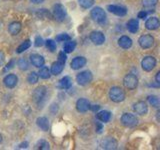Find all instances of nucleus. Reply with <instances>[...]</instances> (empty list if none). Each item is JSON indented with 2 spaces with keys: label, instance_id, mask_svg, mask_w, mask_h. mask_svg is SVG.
I'll list each match as a JSON object with an SVG mask.
<instances>
[{
  "label": "nucleus",
  "instance_id": "obj_14",
  "mask_svg": "<svg viewBox=\"0 0 160 150\" xmlns=\"http://www.w3.org/2000/svg\"><path fill=\"white\" fill-rule=\"evenodd\" d=\"M89 37L91 42L95 45H102L105 42V35L101 31H92Z\"/></svg>",
  "mask_w": 160,
  "mask_h": 150
},
{
  "label": "nucleus",
  "instance_id": "obj_26",
  "mask_svg": "<svg viewBox=\"0 0 160 150\" xmlns=\"http://www.w3.org/2000/svg\"><path fill=\"white\" fill-rule=\"evenodd\" d=\"M76 48V42L72 41V40H68V41H65L63 45V51L65 53H71L74 51V49Z\"/></svg>",
  "mask_w": 160,
  "mask_h": 150
},
{
  "label": "nucleus",
  "instance_id": "obj_22",
  "mask_svg": "<svg viewBox=\"0 0 160 150\" xmlns=\"http://www.w3.org/2000/svg\"><path fill=\"white\" fill-rule=\"evenodd\" d=\"M96 117L99 121L101 122H104V123H107L110 121V119L112 117V114L110 111L108 110H101V111H99L96 113Z\"/></svg>",
  "mask_w": 160,
  "mask_h": 150
},
{
  "label": "nucleus",
  "instance_id": "obj_41",
  "mask_svg": "<svg viewBox=\"0 0 160 150\" xmlns=\"http://www.w3.org/2000/svg\"><path fill=\"white\" fill-rule=\"evenodd\" d=\"M49 110H50V112H51L53 115H55V114H56V113L58 112V110H59L58 104H56V103H53V104H51V106H50Z\"/></svg>",
  "mask_w": 160,
  "mask_h": 150
},
{
  "label": "nucleus",
  "instance_id": "obj_10",
  "mask_svg": "<svg viewBox=\"0 0 160 150\" xmlns=\"http://www.w3.org/2000/svg\"><path fill=\"white\" fill-rule=\"evenodd\" d=\"M138 44L142 49L151 48L154 44V37L150 34H144L138 39Z\"/></svg>",
  "mask_w": 160,
  "mask_h": 150
},
{
  "label": "nucleus",
  "instance_id": "obj_7",
  "mask_svg": "<svg viewBox=\"0 0 160 150\" xmlns=\"http://www.w3.org/2000/svg\"><path fill=\"white\" fill-rule=\"evenodd\" d=\"M123 84L129 90L136 89L138 86V78L133 73H128L123 78Z\"/></svg>",
  "mask_w": 160,
  "mask_h": 150
},
{
  "label": "nucleus",
  "instance_id": "obj_48",
  "mask_svg": "<svg viewBox=\"0 0 160 150\" xmlns=\"http://www.w3.org/2000/svg\"><path fill=\"white\" fill-rule=\"evenodd\" d=\"M2 140H3V139H2V135H1V133H0V143L2 142Z\"/></svg>",
  "mask_w": 160,
  "mask_h": 150
},
{
  "label": "nucleus",
  "instance_id": "obj_35",
  "mask_svg": "<svg viewBox=\"0 0 160 150\" xmlns=\"http://www.w3.org/2000/svg\"><path fill=\"white\" fill-rule=\"evenodd\" d=\"M71 39L70 35L67 33H61V34H58L56 36V41L58 42H65V41H68V40Z\"/></svg>",
  "mask_w": 160,
  "mask_h": 150
},
{
  "label": "nucleus",
  "instance_id": "obj_28",
  "mask_svg": "<svg viewBox=\"0 0 160 150\" xmlns=\"http://www.w3.org/2000/svg\"><path fill=\"white\" fill-rule=\"evenodd\" d=\"M30 46H31V41H30L29 39H28V40H25V41H23V42L17 47L16 52H17L18 54L23 53L24 51H26V50H27L28 48H30Z\"/></svg>",
  "mask_w": 160,
  "mask_h": 150
},
{
  "label": "nucleus",
  "instance_id": "obj_30",
  "mask_svg": "<svg viewBox=\"0 0 160 150\" xmlns=\"http://www.w3.org/2000/svg\"><path fill=\"white\" fill-rule=\"evenodd\" d=\"M17 66L21 71H26L29 69V63L25 58H20L17 61Z\"/></svg>",
  "mask_w": 160,
  "mask_h": 150
},
{
  "label": "nucleus",
  "instance_id": "obj_39",
  "mask_svg": "<svg viewBox=\"0 0 160 150\" xmlns=\"http://www.w3.org/2000/svg\"><path fill=\"white\" fill-rule=\"evenodd\" d=\"M150 12H154V10H151V11H147V10H142V11H140L138 13V16L137 17L139 19H145V18H147V15Z\"/></svg>",
  "mask_w": 160,
  "mask_h": 150
},
{
  "label": "nucleus",
  "instance_id": "obj_16",
  "mask_svg": "<svg viewBox=\"0 0 160 150\" xmlns=\"http://www.w3.org/2000/svg\"><path fill=\"white\" fill-rule=\"evenodd\" d=\"M76 109L80 113H85L90 109V103L87 99L79 98L76 101Z\"/></svg>",
  "mask_w": 160,
  "mask_h": 150
},
{
  "label": "nucleus",
  "instance_id": "obj_42",
  "mask_svg": "<svg viewBox=\"0 0 160 150\" xmlns=\"http://www.w3.org/2000/svg\"><path fill=\"white\" fill-rule=\"evenodd\" d=\"M103 130V124L102 122H96V133L101 134Z\"/></svg>",
  "mask_w": 160,
  "mask_h": 150
},
{
  "label": "nucleus",
  "instance_id": "obj_12",
  "mask_svg": "<svg viewBox=\"0 0 160 150\" xmlns=\"http://www.w3.org/2000/svg\"><path fill=\"white\" fill-rule=\"evenodd\" d=\"M18 83V77L15 74H8L4 77L3 79V84L5 85V87L12 89L17 85Z\"/></svg>",
  "mask_w": 160,
  "mask_h": 150
},
{
  "label": "nucleus",
  "instance_id": "obj_20",
  "mask_svg": "<svg viewBox=\"0 0 160 150\" xmlns=\"http://www.w3.org/2000/svg\"><path fill=\"white\" fill-rule=\"evenodd\" d=\"M36 124H37L38 128H40L44 132H46V131H48V130H49L50 125H49V120H48L47 117H45V116L38 117L36 119Z\"/></svg>",
  "mask_w": 160,
  "mask_h": 150
},
{
  "label": "nucleus",
  "instance_id": "obj_40",
  "mask_svg": "<svg viewBox=\"0 0 160 150\" xmlns=\"http://www.w3.org/2000/svg\"><path fill=\"white\" fill-rule=\"evenodd\" d=\"M58 60H59V61L63 62V63L66 62V60H67V55H66V53H65L64 51H60L58 53Z\"/></svg>",
  "mask_w": 160,
  "mask_h": 150
},
{
  "label": "nucleus",
  "instance_id": "obj_5",
  "mask_svg": "<svg viewBox=\"0 0 160 150\" xmlns=\"http://www.w3.org/2000/svg\"><path fill=\"white\" fill-rule=\"evenodd\" d=\"M92 79H93L92 72L89 71V70H84V71L77 74L76 82L78 83V85H80V86H85V85H88L90 82H91Z\"/></svg>",
  "mask_w": 160,
  "mask_h": 150
},
{
  "label": "nucleus",
  "instance_id": "obj_27",
  "mask_svg": "<svg viewBox=\"0 0 160 150\" xmlns=\"http://www.w3.org/2000/svg\"><path fill=\"white\" fill-rule=\"evenodd\" d=\"M38 75H39V77L42 79H49L50 76H51V72H50V69L47 66H44L43 65L42 67H40Z\"/></svg>",
  "mask_w": 160,
  "mask_h": 150
},
{
  "label": "nucleus",
  "instance_id": "obj_15",
  "mask_svg": "<svg viewBox=\"0 0 160 150\" xmlns=\"http://www.w3.org/2000/svg\"><path fill=\"white\" fill-rule=\"evenodd\" d=\"M133 110L136 114L143 116V115H146L148 113V106H147L146 102L138 101L133 104Z\"/></svg>",
  "mask_w": 160,
  "mask_h": 150
},
{
  "label": "nucleus",
  "instance_id": "obj_45",
  "mask_svg": "<svg viewBox=\"0 0 160 150\" xmlns=\"http://www.w3.org/2000/svg\"><path fill=\"white\" fill-rule=\"evenodd\" d=\"M155 80H156V84L159 85V83H160V71H158L156 73V76H155Z\"/></svg>",
  "mask_w": 160,
  "mask_h": 150
},
{
  "label": "nucleus",
  "instance_id": "obj_6",
  "mask_svg": "<svg viewBox=\"0 0 160 150\" xmlns=\"http://www.w3.org/2000/svg\"><path fill=\"white\" fill-rule=\"evenodd\" d=\"M120 121L125 127H135L138 124V118L132 113H123Z\"/></svg>",
  "mask_w": 160,
  "mask_h": 150
},
{
  "label": "nucleus",
  "instance_id": "obj_44",
  "mask_svg": "<svg viewBox=\"0 0 160 150\" xmlns=\"http://www.w3.org/2000/svg\"><path fill=\"white\" fill-rule=\"evenodd\" d=\"M19 148H27L28 147V142L27 141H25V142H23V143H21V144H19V146H18Z\"/></svg>",
  "mask_w": 160,
  "mask_h": 150
},
{
  "label": "nucleus",
  "instance_id": "obj_34",
  "mask_svg": "<svg viewBox=\"0 0 160 150\" xmlns=\"http://www.w3.org/2000/svg\"><path fill=\"white\" fill-rule=\"evenodd\" d=\"M78 4L84 9H88L93 6L94 0H78Z\"/></svg>",
  "mask_w": 160,
  "mask_h": 150
},
{
  "label": "nucleus",
  "instance_id": "obj_43",
  "mask_svg": "<svg viewBox=\"0 0 160 150\" xmlns=\"http://www.w3.org/2000/svg\"><path fill=\"white\" fill-rule=\"evenodd\" d=\"M4 60H5V54H4L3 51H1V50H0V67H1L2 65H3Z\"/></svg>",
  "mask_w": 160,
  "mask_h": 150
},
{
  "label": "nucleus",
  "instance_id": "obj_31",
  "mask_svg": "<svg viewBox=\"0 0 160 150\" xmlns=\"http://www.w3.org/2000/svg\"><path fill=\"white\" fill-rule=\"evenodd\" d=\"M38 79H39L38 73L32 71V72H30L28 74V76H27V82L29 84H36L38 82Z\"/></svg>",
  "mask_w": 160,
  "mask_h": 150
},
{
  "label": "nucleus",
  "instance_id": "obj_37",
  "mask_svg": "<svg viewBox=\"0 0 160 150\" xmlns=\"http://www.w3.org/2000/svg\"><path fill=\"white\" fill-rule=\"evenodd\" d=\"M15 64H16V60H15L14 58H12V59L10 60V61L6 64V66H5V67L3 68V73L9 71L10 69H12V68L15 66Z\"/></svg>",
  "mask_w": 160,
  "mask_h": 150
},
{
  "label": "nucleus",
  "instance_id": "obj_36",
  "mask_svg": "<svg viewBox=\"0 0 160 150\" xmlns=\"http://www.w3.org/2000/svg\"><path fill=\"white\" fill-rule=\"evenodd\" d=\"M158 0H142V5L146 8H152L157 4Z\"/></svg>",
  "mask_w": 160,
  "mask_h": 150
},
{
  "label": "nucleus",
  "instance_id": "obj_3",
  "mask_svg": "<svg viewBox=\"0 0 160 150\" xmlns=\"http://www.w3.org/2000/svg\"><path fill=\"white\" fill-rule=\"evenodd\" d=\"M90 15H91V18L94 21L99 24H104L107 20L106 13H105L104 10L99 6L94 7L91 10V12H90Z\"/></svg>",
  "mask_w": 160,
  "mask_h": 150
},
{
  "label": "nucleus",
  "instance_id": "obj_19",
  "mask_svg": "<svg viewBox=\"0 0 160 150\" xmlns=\"http://www.w3.org/2000/svg\"><path fill=\"white\" fill-rule=\"evenodd\" d=\"M132 44H133L132 39L130 38L129 36H126V35H123V36H121L118 39V45L122 49H129V48H131Z\"/></svg>",
  "mask_w": 160,
  "mask_h": 150
},
{
  "label": "nucleus",
  "instance_id": "obj_11",
  "mask_svg": "<svg viewBox=\"0 0 160 150\" xmlns=\"http://www.w3.org/2000/svg\"><path fill=\"white\" fill-rule=\"evenodd\" d=\"M107 10L112 14L117 15V16H125L127 14V8L122 5H116V4H110L107 5Z\"/></svg>",
  "mask_w": 160,
  "mask_h": 150
},
{
  "label": "nucleus",
  "instance_id": "obj_23",
  "mask_svg": "<svg viewBox=\"0 0 160 150\" xmlns=\"http://www.w3.org/2000/svg\"><path fill=\"white\" fill-rule=\"evenodd\" d=\"M21 28H22L21 23L18 22V21H14V22L9 24L8 32L11 35H17L20 31H21Z\"/></svg>",
  "mask_w": 160,
  "mask_h": 150
},
{
  "label": "nucleus",
  "instance_id": "obj_38",
  "mask_svg": "<svg viewBox=\"0 0 160 150\" xmlns=\"http://www.w3.org/2000/svg\"><path fill=\"white\" fill-rule=\"evenodd\" d=\"M44 40H43V38L41 37V36H36L35 37V40H34V46L35 47H41V46H43L44 45Z\"/></svg>",
  "mask_w": 160,
  "mask_h": 150
},
{
  "label": "nucleus",
  "instance_id": "obj_18",
  "mask_svg": "<svg viewBox=\"0 0 160 150\" xmlns=\"http://www.w3.org/2000/svg\"><path fill=\"white\" fill-rule=\"evenodd\" d=\"M160 26L159 19L157 17H149L145 22V28L148 30H156Z\"/></svg>",
  "mask_w": 160,
  "mask_h": 150
},
{
  "label": "nucleus",
  "instance_id": "obj_33",
  "mask_svg": "<svg viewBox=\"0 0 160 150\" xmlns=\"http://www.w3.org/2000/svg\"><path fill=\"white\" fill-rule=\"evenodd\" d=\"M36 148L37 149H41V150H47L50 148V144L46 141V140H44V139H41V140H39V141L36 143Z\"/></svg>",
  "mask_w": 160,
  "mask_h": 150
},
{
  "label": "nucleus",
  "instance_id": "obj_29",
  "mask_svg": "<svg viewBox=\"0 0 160 150\" xmlns=\"http://www.w3.org/2000/svg\"><path fill=\"white\" fill-rule=\"evenodd\" d=\"M147 101L152 107H154V108L159 107L160 102H159L158 96H156V95H149V96H147Z\"/></svg>",
  "mask_w": 160,
  "mask_h": 150
},
{
  "label": "nucleus",
  "instance_id": "obj_8",
  "mask_svg": "<svg viewBox=\"0 0 160 150\" xmlns=\"http://www.w3.org/2000/svg\"><path fill=\"white\" fill-rule=\"evenodd\" d=\"M156 59H155L154 56H150V55H148V56H145L142 61H141V67L142 69L144 70V71H152V70L155 68V66H156Z\"/></svg>",
  "mask_w": 160,
  "mask_h": 150
},
{
  "label": "nucleus",
  "instance_id": "obj_46",
  "mask_svg": "<svg viewBox=\"0 0 160 150\" xmlns=\"http://www.w3.org/2000/svg\"><path fill=\"white\" fill-rule=\"evenodd\" d=\"M33 4H40V3H42L44 2V0H30Z\"/></svg>",
  "mask_w": 160,
  "mask_h": 150
},
{
  "label": "nucleus",
  "instance_id": "obj_24",
  "mask_svg": "<svg viewBox=\"0 0 160 150\" xmlns=\"http://www.w3.org/2000/svg\"><path fill=\"white\" fill-rule=\"evenodd\" d=\"M127 29L130 33H136L139 30V21L137 19H130L127 22Z\"/></svg>",
  "mask_w": 160,
  "mask_h": 150
},
{
  "label": "nucleus",
  "instance_id": "obj_4",
  "mask_svg": "<svg viewBox=\"0 0 160 150\" xmlns=\"http://www.w3.org/2000/svg\"><path fill=\"white\" fill-rule=\"evenodd\" d=\"M52 15L54 19L56 20L58 22H62L66 18V15H67V11H66V8L64 7V5L57 3L55 4L53 6V10H52Z\"/></svg>",
  "mask_w": 160,
  "mask_h": 150
},
{
  "label": "nucleus",
  "instance_id": "obj_2",
  "mask_svg": "<svg viewBox=\"0 0 160 150\" xmlns=\"http://www.w3.org/2000/svg\"><path fill=\"white\" fill-rule=\"evenodd\" d=\"M109 98L111 101L115 103H120L125 100L126 98V94L125 91L119 86H113L109 90Z\"/></svg>",
  "mask_w": 160,
  "mask_h": 150
},
{
  "label": "nucleus",
  "instance_id": "obj_25",
  "mask_svg": "<svg viewBox=\"0 0 160 150\" xmlns=\"http://www.w3.org/2000/svg\"><path fill=\"white\" fill-rule=\"evenodd\" d=\"M72 86V79L69 76H64L59 81V88L61 89H69Z\"/></svg>",
  "mask_w": 160,
  "mask_h": 150
},
{
  "label": "nucleus",
  "instance_id": "obj_9",
  "mask_svg": "<svg viewBox=\"0 0 160 150\" xmlns=\"http://www.w3.org/2000/svg\"><path fill=\"white\" fill-rule=\"evenodd\" d=\"M100 148L102 149H106V150H114L116 149L118 146V143L116 141V139H114L113 137H105L101 139V141L99 143Z\"/></svg>",
  "mask_w": 160,
  "mask_h": 150
},
{
  "label": "nucleus",
  "instance_id": "obj_17",
  "mask_svg": "<svg viewBox=\"0 0 160 150\" xmlns=\"http://www.w3.org/2000/svg\"><path fill=\"white\" fill-rule=\"evenodd\" d=\"M30 61H31L32 65L35 67H42L43 65L45 64V59L42 55L37 54V53H33L30 54Z\"/></svg>",
  "mask_w": 160,
  "mask_h": 150
},
{
  "label": "nucleus",
  "instance_id": "obj_21",
  "mask_svg": "<svg viewBox=\"0 0 160 150\" xmlns=\"http://www.w3.org/2000/svg\"><path fill=\"white\" fill-rule=\"evenodd\" d=\"M64 65L65 63L61 62V61H59V60H57L56 62H54L52 65H51V69H50V72H51V74L53 75H59V74H61L62 71H63V69H64Z\"/></svg>",
  "mask_w": 160,
  "mask_h": 150
},
{
  "label": "nucleus",
  "instance_id": "obj_1",
  "mask_svg": "<svg viewBox=\"0 0 160 150\" xmlns=\"http://www.w3.org/2000/svg\"><path fill=\"white\" fill-rule=\"evenodd\" d=\"M47 93H48V88L46 86H44V85H41V86L35 88L32 94V98L34 103L37 105L38 108H42L45 102H46Z\"/></svg>",
  "mask_w": 160,
  "mask_h": 150
},
{
  "label": "nucleus",
  "instance_id": "obj_47",
  "mask_svg": "<svg viewBox=\"0 0 160 150\" xmlns=\"http://www.w3.org/2000/svg\"><path fill=\"white\" fill-rule=\"evenodd\" d=\"M99 108H100V106H99V105H94L93 107H91V106H90V109H92L93 111H97V110H99Z\"/></svg>",
  "mask_w": 160,
  "mask_h": 150
},
{
  "label": "nucleus",
  "instance_id": "obj_13",
  "mask_svg": "<svg viewBox=\"0 0 160 150\" xmlns=\"http://www.w3.org/2000/svg\"><path fill=\"white\" fill-rule=\"evenodd\" d=\"M87 63V59L83 56H76L72 59V61L70 62V67L73 70H78L80 68L84 67Z\"/></svg>",
  "mask_w": 160,
  "mask_h": 150
},
{
  "label": "nucleus",
  "instance_id": "obj_32",
  "mask_svg": "<svg viewBox=\"0 0 160 150\" xmlns=\"http://www.w3.org/2000/svg\"><path fill=\"white\" fill-rule=\"evenodd\" d=\"M44 44H45V46H46V48L49 50L50 52H55V51H56V48H57L56 42H55L53 39L46 40V41L44 42Z\"/></svg>",
  "mask_w": 160,
  "mask_h": 150
}]
</instances>
